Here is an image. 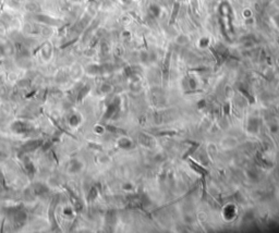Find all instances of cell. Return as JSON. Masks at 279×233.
<instances>
[{"label":"cell","mask_w":279,"mask_h":233,"mask_svg":"<svg viewBox=\"0 0 279 233\" xmlns=\"http://www.w3.org/2000/svg\"><path fill=\"white\" fill-rule=\"evenodd\" d=\"M219 13H220L221 25L225 31V34L232 33V24H231V8L228 2H223L219 7Z\"/></svg>","instance_id":"obj_1"},{"label":"cell","mask_w":279,"mask_h":233,"mask_svg":"<svg viewBox=\"0 0 279 233\" xmlns=\"http://www.w3.org/2000/svg\"><path fill=\"white\" fill-rule=\"evenodd\" d=\"M31 130H32V126H31V124L26 123V122L19 121V122H15L12 125V131L17 133V134H23V133L30 132Z\"/></svg>","instance_id":"obj_2"},{"label":"cell","mask_w":279,"mask_h":233,"mask_svg":"<svg viewBox=\"0 0 279 233\" xmlns=\"http://www.w3.org/2000/svg\"><path fill=\"white\" fill-rule=\"evenodd\" d=\"M42 144H43V141H41V139H35V141H30L27 142V143L25 144V145L22 146V152L24 153H28V152H33V150L37 149V148H39L42 146Z\"/></svg>","instance_id":"obj_3"},{"label":"cell","mask_w":279,"mask_h":233,"mask_svg":"<svg viewBox=\"0 0 279 233\" xmlns=\"http://www.w3.org/2000/svg\"><path fill=\"white\" fill-rule=\"evenodd\" d=\"M26 218H27V216L24 211H17L13 216V222L17 227H21L25 223Z\"/></svg>","instance_id":"obj_4"},{"label":"cell","mask_w":279,"mask_h":233,"mask_svg":"<svg viewBox=\"0 0 279 233\" xmlns=\"http://www.w3.org/2000/svg\"><path fill=\"white\" fill-rule=\"evenodd\" d=\"M34 19L39 22H43V23H45V24H48V25H58L59 24V21L52 19V17H47V15H43V14H35Z\"/></svg>","instance_id":"obj_5"},{"label":"cell","mask_w":279,"mask_h":233,"mask_svg":"<svg viewBox=\"0 0 279 233\" xmlns=\"http://www.w3.org/2000/svg\"><path fill=\"white\" fill-rule=\"evenodd\" d=\"M48 191H49V188L47 187V185L43 183H35L33 185V194L36 195V196L46 194V193H48Z\"/></svg>","instance_id":"obj_6"},{"label":"cell","mask_w":279,"mask_h":233,"mask_svg":"<svg viewBox=\"0 0 279 233\" xmlns=\"http://www.w3.org/2000/svg\"><path fill=\"white\" fill-rule=\"evenodd\" d=\"M81 163H79V160H75V159H72L69 163V171L70 172H77L81 170Z\"/></svg>","instance_id":"obj_7"},{"label":"cell","mask_w":279,"mask_h":233,"mask_svg":"<svg viewBox=\"0 0 279 233\" xmlns=\"http://www.w3.org/2000/svg\"><path fill=\"white\" fill-rule=\"evenodd\" d=\"M25 168H26V171H27L28 173H33V172L35 171L34 166H33V163H31L27 158H26V161H25Z\"/></svg>","instance_id":"obj_8"},{"label":"cell","mask_w":279,"mask_h":233,"mask_svg":"<svg viewBox=\"0 0 279 233\" xmlns=\"http://www.w3.org/2000/svg\"><path fill=\"white\" fill-rule=\"evenodd\" d=\"M150 11H152L155 17H158L159 12H160V8L158 6H156V4H153V6H150Z\"/></svg>","instance_id":"obj_9"},{"label":"cell","mask_w":279,"mask_h":233,"mask_svg":"<svg viewBox=\"0 0 279 233\" xmlns=\"http://www.w3.org/2000/svg\"><path fill=\"white\" fill-rule=\"evenodd\" d=\"M26 9H28V10L32 11V12H38L39 11V8L35 3H28L27 6H26Z\"/></svg>","instance_id":"obj_10"},{"label":"cell","mask_w":279,"mask_h":233,"mask_svg":"<svg viewBox=\"0 0 279 233\" xmlns=\"http://www.w3.org/2000/svg\"><path fill=\"white\" fill-rule=\"evenodd\" d=\"M69 122H70L71 125H77V124H79V122H80L79 117H76V116H72V117H70Z\"/></svg>","instance_id":"obj_11"},{"label":"cell","mask_w":279,"mask_h":233,"mask_svg":"<svg viewBox=\"0 0 279 233\" xmlns=\"http://www.w3.org/2000/svg\"><path fill=\"white\" fill-rule=\"evenodd\" d=\"M178 10H179V4L177 3L176 6H174V12H172V17H171V21H170V23H172V22L174 21V19H176V17H177V13H178Z\"/></svg>","instance_id":"obj_12"},{"label":"cell","mask_w":279,"mask_h":233,"mask_svg":"<svg viewBox=\"0 0 279 233\" xmlns=\"http://www.w3.org/2000/svg\"><path fill=\"white\" fill-rule=\"evenodd\" d=\"M95 193H96V190L95 188H92V191L90 192V195H88V199H93L95 197Z\"/></svg>","instance_id":"obj_13"},{"label":"cell","mask_w":279,"mask_h":233,"mask_svg":"<svg viewBox=\"0 0 279 233\" xmlns=\"http://www.w3.org/2000/svg\"><path fill=\"white\" fill-rule=\"evenodd\" d=\"M3 51H4V49L2 48V46H0V56H1V55H3Z\"/></svg>","instance_id":"obj_14"}]
</instances>
